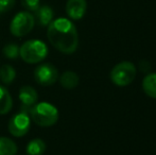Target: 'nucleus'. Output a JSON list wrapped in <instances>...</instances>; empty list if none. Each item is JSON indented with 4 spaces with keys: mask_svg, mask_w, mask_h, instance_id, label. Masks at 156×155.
Returning <instances> with one entry per match:
<instances>
[{
    "mask_svg": "<svg viewBox=\"0 0 156 155\" xmlns=\"http://www.w3.org/2000/svg\"><path fill=\"white\" fill-rule=\"evenodd\" d=\"M48 48L46 44L38 39H31L23 44L19 48V55L28 64L39 63L46 58Z\"/></svg>",
    "mask_w": 156,
    "mask_h": 155,
    "instance_id": "nucleus-3",
    "label": "nucleus"
},
{
    "mask_svg": "<svg viewBox=\"0 0 156 155\" xmlns=\"http://www.w3.org/2000/svg\"><path fill=\"white\" fill-rule=\"evenodd\" d=\"M21 4L26 10L31 11V12H35L41 6L39 0H21Z\"/></svg>",
    "mask_w": 156,
    "mask_h": 155,
    "instance_id": "nucleus-18",
    "label": "nucleus"
},
{
    "mask_svg": "<svg viewBox=\"0 0 156 155\" xmlns=\"http://www.w3.org/2000/svg\"><path fill=\"white\" fill-rule=\"evenodd\" d=\"M13 100L8 89L0 86V115H5L12 110Z\"/></svg>",
    "mask_w": 156,
    "mask_h": 155,
    "instance_id": "nucleus-12",
    "label": "nucleus"
},
{
    "mask_svg": "<svg viewBox=\"0 0 156 155\" xmlns=\"http://www.w3.org/2000/svg\"><path fill=\"white\" fill-rule=\"evenodd\" d=\"M142 89L148 97L156 99V72H151L142 81Z\"/></svg>",
    "mask_w": 156,
    "mask_h": 155,
    "instance_id": "nucleus-11",
    "label": "nucleus"
},
{
    "mask_svg": "<svg viewBox=\"0 0 156 155\" xmlns=\"http://www.w3.org/2000/svg\"><path fill=\"white\" fill-rule=\"evenodd\" d=\"M61 85L66 89H73L79 84V76L74 71H65L60 79Z\"/></svg>",
    "mask_w": 156,
    "mask_h": 155,
    "instance_id": "nucleus-13",
    "label": "nucleus"
},
{
    "mask_svg": "<svg viewBox=\"0 0 156 155\" xmlns=\"http://www.w3.org/2000/svg\"><path fill=\"white\" fill-rule=\"evenodd\" d=\"M15 5V0H0V13H5L12 10Z\"/></svg>",
    "mask_w": 156,
    "mask_h": 155,
    "instance_id": "nucleus-19",
    "label": "nucleus"
},
{
    "mask_svg": "<svg viewBox=\"0 0 156 155\" xmlns=\"http://www.w3.org/2000/svg\"><path fill=\"white\" fill-rule=\"evenodd\" d=\"M31 118L26 112L14 115L9 121V132L14 137H23L29 132Z\"/></svg>",
    "mask_w": 156,
    "mask_h": 155,
    "instance_id": "nucleus-6",
    "label": "nucleus"
},
{
    "mask_svg": "<svg viewBox=\"0 0 156 155\" xmlns=\"http://www.w3.org/2000/svg\"><path fill=\"white\" fill-rule=\"evenodd\" d=\"M86 0H68L66 3V13L73 20H80L86 13Z\"/></svg>",
    "mask_w": 156,
    "mask_h": 155,
    "instance_id": "nucleus-9",
    "label": "nucleus"
},
{
    "mask_svg": "<svg viewBox=\"0 0 156 155\" xmlns=\"http://www.w3.org/2000/svg\"><path fill=\"white\" fill-rule=\"evenodd\" d=\"M35 25L34 16L29 12H19L14 16L10 25V31L13 35L25 36L32 31Z\"/></svg>",
    "mask_w": 156,
    "mask_h": 155,
    "instance_id": "nucleus-5",
    "label": "nucleus"
},
{
    "mask_svg": "<svg viewBox=\"0 0 156 155\" xmlns=\"http://www.w3.org/2000/svg\"><path fill=\"white\" fill-rule=\"evenodd\" d=\"M47 36L50 44L65 54H71L78 49V31L76 26L67 18H58L51 21L48 26Z\"/></svg>",
    "mask_w": 156,
    "mask_h": 155,
    "instance_id": "nucleus-1",
    "label": "nucleus"
},
{
    "mask_svg": "<svg viewBox=\"0 0 156 155\" xmlns=\"http://www.w3.org/2000/svg\"><path fill=\"white\" fill-rule=\"evenodd\" d=\"M136 70L135 65L129 61L118 63L116 66L111 70L109 78L113 84L119 87H124L129 85L136 78Z\"/></svg>",
    "mask_w": 156,
    "mask_h": 155,
    "instance_id": "nucleus-4",
    "label": "nucleus"
},
{
    "mask_svg": "<svg viewBox=\"0 0 156 155\" xmlns=\"http://www.w3.org/2000/svg\"><path fill=\"white\" fill-rule=\"evenodd\" d=\"M2 51H3L4 56L6 58H11V60H14V58H16L19 55V48L15 44H8V45H5Z\"/></svg>",
    "mask_w": 156,
    "mask_h": 155,
    "instance_id": "nucleus-17",
    "label": "nucleus"
},
{
    "mask_svg": "<svg viewBox=\"0 0 156 155\" xmlns=\"http://www.w3.org/2000/svg\"><path fill=\"white\" fill-rule=\"evenodd\" d=\"M34 13H35L34 18L36 19L38 25L41 26V27L49 26V23L53 19V10L48 5L39 6Z\"/></svg>",
    "mask_w": 156,
    "mask_h": 155,
    "instance_id": "nucleus-10",
    "label": "nucleus"
},
{
    "mask_svg": "<svg viewBox=\"0 0 156 155\" xmlns=\"http://www.w3.org/2000/svg\"><path fill=\"white\" fill-rule=\"evenodd\" d=\"M17 146L8 137H0V155H16Z\"/></svg>",
    "mask_w": 156,
    "mask_h": 155,
    "instance_id": "nucleus-15",
    "label": "nucleus"
},
{
    "mask_svg": "<svg viewBox=\"0 0 156 155\" xmlns=\"http://www.w3.org/2000/svg\"><path fill=\"white\" fill-rule=\"evenodd\" d=\"M34 78L38 84L43 85V86H50V85L54 84L58 81V69L53 65L49 64V63L41 64L35 69Z\"/></svg>",
    "mask_w": 156,
    "mask_h": 155,
    "instance_id": "nucleus-7",
    "label": "nucleus"
},
{
    "mask_svg": "<svg viewBox=\"0 0 156 155\" xmlns=\"http://www.w3.org/2000/svg\"><path fill=\"white\" fill-rule=\"evenodd\" d=\"M15 77H16V72L11 65H3L0 68V79L3 83L11 84L15 80Z\"/></svg>",
    "mask_w": 156,
    "mask_h": 155,
    "instance_id": "nucleus-16",
    "label": "nucleus"
},
{
    "mask_svg": "<svg viewBox=\"0 0 156 155\" xmlns=\"http://www.w3.org/2000/svg\"><path fill=\"white\" fill-rule=\"evenodd\" d=\"M31 119L39 126H51L58 120V111L53 104L41 102L30 110Z\"/></svg>",
    "mask_w": 156,
    "mask_h": 155,
    "instance_id": "nucleus-2",
    "label": "nucleus"
},
{
    "mask_svg": "<svg viewBox=\"0 0 156 155\" xmlns=\"http://www.w3.org/2000/svg\"><path fill=\"white\" fill-rule=\"evenodd\" d=\"M19 100L21 102V111L29 114L30 110L36 104L38 95L37 91L31 86H23L19 90Z\"/></svg>",
    "mask_w": 156,
    "mask_h": 155,
    "instance_id": "nucleus-8",
    "label": "nucleus"
},
{
    "mask_svg": "<svg viewBox=\"0 0 156 155\" xmlns=\"http://www.w3.org/2000/svg\"><path fill=\"white\" fill-rule=\"evenodd\" d=\"M26 151L28 155H43L46 151V143L41 138H35L28 143Z\"/></svg>",
    "mask_w": 156,
    "mask_h": 155,
    "instance_id": "nucleus-14",
    "label": "nucleus"
}]
</instances>
